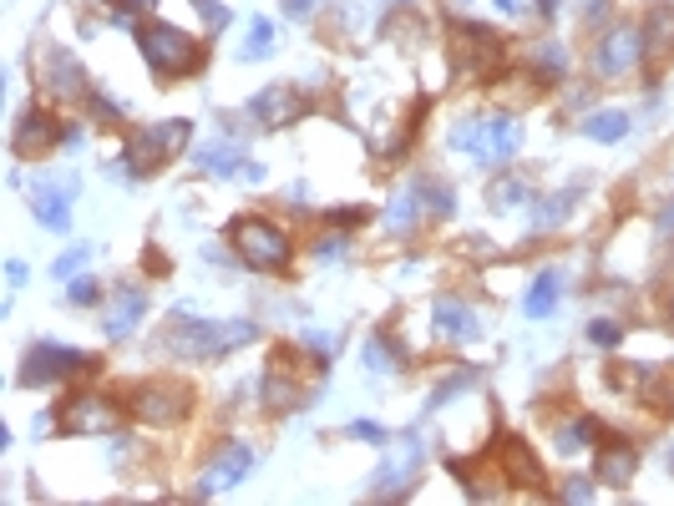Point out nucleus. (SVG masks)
<instances>
[{
    "label": "nucleus",
    "mask_w": 674,
    "mask_h": 506,
    "mask_svg": "<svg viewBox=\"0 0 674 506\" xmlns=\"http://www.w3.org/2000/svg\"><path fill=\"white\" fill-rule=\"evenodd\" d=\"M254 340V324L249 319H229V324H218V319H193V314H178L168 329H163V340L173 355H188V360H218V355H229L234 345H249Z\"/></svg>",
    "instance_id": "1"
},
{
    "label": "nucleus",
    "mask_w": 674,
    "mask_h": 506,
    "mask_svg": "<svg viewBox=\"0 0 674 506\" xmlns=\"http://www.w3.org/2000/svg\"><path fill=\"white\" fill-rule=\"evenodd\" d=\"M193 137L188 122H153V127H137L127 132V147H122V167L132 178H147L158 167L173 162V152H183V142Z\"/></svg>",
    "instance_id": "2"
},
{
    "label": "nucleus",
    "mask_w": 674,
    "mask_h": 506,
    "mask_svg": "<svg viewBox=\"0 0 674 506\" xmlns=\"http://www.w3.org/2000/svg\"><path fill=\"white\" fill-rule=\"evenodd\" d=\"M137 46H142L147 66H153L158 76H188V71L203 66V41H193L178 26H158V21L142 26L137 31Z\"/></svg>",
    "instance_id": "3"
},
{
    "label": "nucleus",
    "mask_w": 674,
    "mask_h": 506,
    "mask_svg": "<svg viewBox=\"0 0 674 506\" xmlns=\"http://www.w3.org/2000/svg\"><path fill=\"white\" fill-rule=\"evenodd\" d=\"M229 238H234V248H239V259H244L249 269H259V274H274V269H284V259H289V238H284V228L269 223V218H234V223H229Z\"/></svg>",
    "instance_id": "4"
},
{
    "label": "nucleus",
    "mask_w": 674,
    "mask_h": 506,
    "mask_svg": "<svg viewBox=\"0 0 674 506\" xmlns=\"http://www.w3.org/2000/svg\"><path fill=\"white\" fill-rule=\"evenodd\" d=\"M517 142H522V127L512 117H472L452 132V147H462L482 162H507L517 152Z\"/></svg>",
    "instance_id": "5"
},
{
    "label": "nucleus",
    "mask_w": 674,
    "mask_h": 506,
    "mask_svg": "<svg viewBox=\"0 0 674 506\" xmlns=\"http://www.w3.org/2000/svg\"><path fill=\"white\" fill-rule=\"evenodd\" d=\"M127 410L147 426H178V420L193 410V390L178 380H153V385H137L127 395Z\"/></svg>",
    "instance_id": "6"
},
{
    "label": "nucleus",
    "mask_w": 674,
    "mask_h": 506,
    "mask_svg": "<svg viewBox=\"0 0 674 506\" xmlns=\"http://www.w3.org/2000/svg\"><path fill=\"white\" fill-rule=\"evenodd\" d=\"M320 370H325V365H315V370L299 375V350L279 345L274 360H269V370H264V395H269V405H305Z\"/></svg>",
    "instance_id": "7"
},
{
    "label": "nucleus",
    "mask_w": 674,
    "mask_h": 506,
    "mask_svg": "<svg viewBox=\"0 0 674 506\" xmlns=\"http://www.w3.org/2000/svg\"><path fill=\"white\" fill-rule=\"evenodd\" d=\"M446 31H452V51H457L462 71L502 76V41H497V31H487V26H446Z\"/></svg>",
    "instance_id": "8"
},
{
    "label": "nucleus",
    "mask_w": 674,
    "mask_h": 506,
    "mask_svg": "<svg viewBox=\"0 0 674 506\" xmlns=\"http://www.w3.org/2000/svg\"><path fill=\"white\" fill-rule=\"evenodd\" d=\"M46 426H61V431H112L117 426V405H107L102 395H66L51 415Z\"/></svg>",
    "instance_id": "9"
},
{
    "label": "nucleus",
    "mask_w": 674,
    "mask_h": 506,
    "mask_svg": "<svg viewBox=\"0 0 674 506\" xmlns=\"http://www.w3.org/2000/svg\"><path fill=\"white\" fill-rule=\"evenodd\" d=\"M97 360H87L82 350H66V345H36L21 365V385H56L77 370H92Z\"/></svg>",
    "instance_id": "10"
},
{
    "label": "nucleus",
    "mask_w": 674,
    "mask_h": 506,
    "mask_svg": "<svg viewBox=\"0 0 674 506\" xmlns=\"http://www.w3.org/2000/svg\"><path fill=\"white\" fill-rule=\"evenodd\" d=\"M497 471H502L512 486L543 491V461L533 456V446L522 441V436H502V441H497Z\"/></svg>",
    "instance_id": "11"
},
{
    "label": "nucleus",
    "mask_w": 674,
    "mask_h": 506,
    "mask_svg": "<svg viewBox=\"0 0 674 506\" xmlns=\"http://www.w3.org/2000/svg\"><path fill=\"white\" fill-rule=\"evenodd\" d=\"M634 61H644V36H639V31H629V26L609 31L604 41H598V51H593L598 76H624Z\"/></svg>",
    "instance_id": "12"
},
{
    "label": "nucleus",
    "mask_w": 674,
    "mask_h": 506,
    "mask_svg": "<svg viewBox=\"0 0 674 506\" xmlns=\"http://www.w3.org/2000/svg\"><path fill=\"white\" fill-rule=\"evenodd\" d=\"M56 142H66V127H56V117L41 112V107H31V112L16 122V137H11L16 157H41V152H51Z\"/></svg>",
    "instance_id": "13"
},
{
    "label": "nucleus",
    "mask_w": 674,
    "mask_h": 506,
    "mask_svg": "<svg viewBox=\"0 0 674 506\" xmlns=\"http://www.w3.org/2000/svg\"><path fill=\"white\" fill-rule=\"evenodd\" d=\"M299 112H305V97H299L294 87H284V81H274V87H264V92L249 102V117L264 122V127L289 122V117H299Z\"/></svg>",
    "instance_id": "14"
},
{
    "label": "nucleus",
    "mask_w": 674,
    "mask_h": 506,
    "mask_svg": "<svg viewBox=\"0 0 674 506\" xmlns=\"http://www.w3.org/2000/svg\"><path fill=\"white\" fill-rule=\"evenodd\" d=\"M634 471H639V451H634L624 436H614V431L598 436V476L614 481V486H624Z\"/></svg>",
    "instance_id": "15"
},
{
    "label": "nucleus",
    "mask_w": 674,
    "mask_h": 506,
    "mask_svg": "<svg viewBox=\"0 0 674 506\" xmlns=\"http://www.w3.org/2000/svg\"><path fill=\"white\" fill-rule=\"evenodd\" d=\"M639 36H644V66H649V71L664 66V61L674 56V6H654Z\"/></svg>",
    "instance_id": "16"
},
{
    "label": "nucleus",
    "mask_w": 674,
    "mask_h": 506,
    "mask_svg": "<svg viewBox=\"0 0 674 506\" xmlns=\"http://www.w3.org/2000/svg\"><path fill=\"white\" fill-rule=\"evenodd\" d=\"M254 466V451L244 446V441H234V446H223V456L213 461V471H208V481L198 486V496H208V491H218V486H234V481H244V471Z\"/></svg>",
    "instance_id": "17"
},
{
    "label": "nucleus",
    "mask_w": 674,
    "mask_h": 506,
    "mask_svg": "<svg viewBox=\"0 0 674 506\" xmlns=\"http://www.w3.org/2000/svg\"><path fill=\"white\" fill-rule=\"evenodd\" d=\"M46 81H51V87L56 92H66V97H92L87 92V71H82V61L77 56H71V51H46Z\"/></svg>",
    "instance_id": "18"
},
{
    "label": "nucleus",
    "mask_w": 674,
    "mask_h": 506,
    "mask_svg": "<svg viewBox=\"0 0 674 506\" xmlns=\"http://www.w3.org/2000/svg\"><path fill=\"white\" fill-rule=\"evenodd\" d=\"M31 208H36V218H41L51 233H66V228H71V193H66V188H36V193H31Z\"/></svg>",
    "instance_id": "19"
},
{
    "label": "nucleus",
    "mask_w": 674,
    "mask_h": 506,
    "mask_svg": "<svg viewBox=\"0 0 674 506\" xmlns=\"http://www.w3.org/2000/svg\"><path fill=\"white\" fill-rule=\"evenodd\" d=\"M436 329L446 334V340H472V334L482 329V319H477L462 299H441V304H436Z\"/></svg>",
    "instance_id": "20"
},
{
    "label": "nucleus",
    "mask_w": 674,
    "mask_h": 506,
    "mask_svg": "<svg viewBox=\"0 0 674 506\" xmlns=\"http://www.w3.org/2000/svg\"><path fill=\"white\" fill-rule=\"evenodd\" d=\"M558 299H563V274H558V269H543V274L533 279L528 299H522V309H528L533 319H548V314L558 309Z\"/></svg>",
    "instance_id": "21"
},
{
    "label": "nucleus",
    "mask_w": 674,
    "mask_h": 506,
    "mask_svg": "<svg viewBox=\"0 0 674 506\" xmlns=\"http://www.w3.org/2000/svg\"><path fill=\"white\" fill-rule=\"evenodd\" d=\"M142 309H147V299L137 289H117V304L107 314V334H112V340H127V334L137 329V319H142Z\"/></svg>",
    "instance_id": "22"
},
{
    "label": "nucleus",
    "mask_w": 674,
    "mask_h": 506,
    "mask_svg": "<svg viewBox=\"0 0 674 506\" xmlns=\"http://www.w3.org/2000/svg\"><path fill=\"white\" fill-rule=\"evenodd\" d=\"M365 365H370V370H401V365H406V350L391 340V329H376V334L365 340Z\"/></svg>",
    "instance_id": "23"
},
{
    "label": "nucleus",
    "mask_w": 674,
    "mask_h": 506,
    "mask_svg": "<svg viewBox=\"0 0 674 506\" xmlns=\"http://www.w3.org/2000/svg\"><path fill=\"white\" fill-rule=\"evenodd\" d=\"M416 461H421V451H416V441H411L401 461H386V466H381V481L370 486V491H376V496H396L401 486H411V471H416Z\"/></svg>",
    "instance_id": "24"
},
{
    "label": "nucleus",
    "mask_w": 674,
    "mask_h": 506,
    "mask_svg": "<svg viewBox=\"0 0 674 506\" xmlns=\"http://www.w3.org/2000/svg\"><path fill=\"white\" fill-rule=\"evenodd\" d=\"M198 167H208V173H239L244 178V152L239 147H229V142H208L203 152H198Z\"/></svg>",
    "instance_id": "25"
},
{
    "label": "nucleus",
    "mask_w": 674,
    "mask_h": 506,
    "mask_svg": "<svg viewBox=\"0 0 674 506\" xmlns=\"http://www.w3.org/2000/svg\"><path fill=\"white\" fill-rule=\"evenodd\" d=\"M598 436H604V426H598L593 415H578L573 426H563V431H558V451H563V456H578V451H583V446H593Z\"/></svg>",
    "instance_id": "26"
},
{
    "label": "nucleus",
    "mask_w": 674,
    "mask_h": 506,
    "mask_svg": "<svg viewBox=\"0 0 674 506\" xmlns=\"http://www.w3.org/2000/svg\"><path fill=\"white\" fill-rule=\"evenodd\" d=\"M644 400L659 410V415H674V370H664V375H644Z\"/></svg>",
    "instance_id": "27"
},
{
    "label": "nucleus",
    "mask_w": 674,
    "mask_h": 506,
    "mask_svg": "<svg viewBox=\"0 0 674 506\" xmlns=\"http://www.w3.org/2000/svg\"><path fill=\"white\" fill-rule=\"evenodd\" d=\"M583 132H588L593 142H614V137L629 132V117H624V112H593V117L583 122Z\"/></svg>",
    "instance_id": "28"
},
{
    "label": "nucleus",
    "mask_w": 674,
    "mask_h": 506,
    "mask_svg": "<svg viewBox=\"0 0 674 506\" xmlns=\"http://www.w3.org/2000/svg\"><path fill=\"white\" fill-rule=\"evenodd\" d=\"M533 66H538L543 81H558V76H568V51H563L558 41H548V46L533 51Z\"/></svg>",
    "instance_id": "29"
},
{
    "label": "nucleus",
    "mask_w": 674,
    "mask_h": 506,
    "mask_svg": "<svg viewBox=\"0 0 674 506\" xmlns=\"http://www.w3.org/2000/svg\"><path fill=\"white\" fill-rule=\"evenodd\" d=\"M416 208H421V193H411V188H401V193L391 198V208H386V223H391V233H401V228H411V223H416Z\"/></svg>",
    "instance_id": "30"
},
{
    "label": "nucleus",
    "mask_w": 674,
    "mask_h": 506,
    "mask_svg": "<svg viewBox=\"0 0 674 506\" xmlns=\"http://www.w3.org/2000/svg\"><path fill=\"white\" fill-rule=\"evenodd\" d=\"M568 213H573V193H553L548 203L533 208V223H538V228H553V223H563Z\"/></svg>",
    "instance_id": "31"
},
{
    "label": "nucleus",
    "mask_w": 674,
    "mask_h": 506,
    "mask_svg": "<svg viewBox=\"0 0 674 506\" xmlns=\"http://www.w3.org/2000/svg\"><path fill=\"white\" fill-rule=\"evenodd\" d=\"M269 46H274V26H269V21H254V26H249V41H244V51H239V61H259Z\"/></svg>",
    "instance_id": "32"
},
{
    "label": "nucleus",
    "mask_w": 674,
    "mask_h": 506,
    "mask_svg": "<svg viewBox=\"0 0 674 506\" xmlns=\"http://www.w3.org/2000/svg\"><path fill=\"white\" fill-rule=\"evenodd\" d=\"M421 203L436 213V218H446L457 208V198H452V188H441V183H421Z\"/></svg>",
    "instance_id": "33"
},
{
    "label": "nucleus",
    "mask_w": 674,
    "mask_h": 506,
    "mask_svg": "<svg viewBox=\"0 0 674 506\" xmlns=\"http://www.w3.org/2000/svg\"><path fill=\"white\" fill-rule=\"evenodd\" d=\"M87 253H92L87 243H82V248H66V253H61V259L51 264V274H56V279H77V269L87 264Z\"/></svg>",
    "instance_id": "34"
},
{
    "label": "nucleus",
    "mask_w": 674,
    "mask_h": 506,
    "mask_svg": "<svg viewBox=\"0 0 674 506\" xmlns=\"http://www.w3.org/2000/svg\"><path fill=\"white\" fill-rule=\"evenodd\" d=\"M588 340H593V345H604V350H614V345L624 340V329H619L614 319H593V324H588Z\"/></svg>",
    "instance_id": "35"
},
{
    "label": "nucleus",
    "mask_w": 674,
    "mask_h": 506,
    "mask_svg": "<svg viewBox=\"0 0 674 506\" xmlns=\"http://www.w3.org/2000/svg\"><path fill=\"white\" fill-rule=\"evenodd\" d=\"M193 6H198V16H203L208 31H223V26H229V6H223V0H193Z\"/></svg>",
    "instance_id": "36"
},
{
    "label": "nucleus",
    "mask_w": 674,
    "mask_h": 506,
    "mask_svg": "<svg viewBox=\"0 0 674 506\" xmlns=\"http://www.w3.org/2000/svg\"><path fill=\"white\" fill-rule=\"evenodd\" d=\"M350 436H355V441H370V446H381V441H386V426H381V420H355Z\"/></svg>",
    "instance_id": "37"
},
{
    "label": "nucleus",
    "mask_w": 674,
    "mask_h": 506,
    "mask_svg": "<svg viewBox=\"0 0 674 506\" xmlns=\"http://www.w3.org/2000/svg\"><path fill=\"white\" fill-rule=\"evenodd\" d=\"M365 218H370L365 208H330V213H325V223H335V228H360Z\"/></svg>",
    "instance_id": "38"
},
{
    "label": "nucleus",
    "mask_w": 674,
    "mask_h": 506,
    "mask_svg": "<svg viewBox=\"0 0 674 506\" xmlns=\"http://www.w3.org/2000/svg\"><path fill=\"white\" fill-rule=\"evenodd\" d=\"M112 11H117V21H132V16L153 11V0H112Z\"/></svg>",
    "instance_id": "39"
},
{
    "label": "nucleus",
    "mask_w": 674,
    "mask_h": 506,
    "mask_svg": "<svg viewBox=\"0 0 674 506\" xmlns=\"http://www.w3.org/2000/svg\"><path fill=\"white\" fill-rule=\"evenodd\" d=\"M517 198H522V183H502V188H497V198H492V208H512Z\"/></svg>",
    "instance_id": "40"
},
{
    "label": "nucleus",
    "mask_w": 674,
    "mask_h": 506,
    "mask_svg": "<svg viewBox=\"0 0 674 506\" xmlns=\"http://www.w3.org/2000/svg\"><path fill=\"white\" fill-rule=\"evenodd\" d=\"M142 264H147V269H153L158 279H163V274L173 269V264H168V253H158V248H147V253H142Z\"/></svg>",
    "instance_id": "41"
},
{
    "label": "nucleus",
    "mask_w": 674,
    "mask_h": 506,
    "mask_svg": "<svg viewBox=\"0 0 674 506\" xmlns=\"http://www.w3.org/2000/svg\"><path fill=\"white\" fill-rule=\"evenodd\" d=\"M97 299V284L92 279H77V284H71V304H92Z\"/></svg>",
    "instance_id": "42"
},
{
    "label": "nucleus",
    "mask_w": 674,
    "mask_h": 506,
    "mask_svg": "<svg viewBox=\"0 0 674 506\" xmlns=\"http://www.w3.org/2000/svg\"><path fill=\"white\" fill-rule=\"evenodd\" d=\"M279 6H284V16H310L320 0H279Z\"/></svg>",
    "instance_id": "43"
},
{
    "label": "nucleus",
    "mask_w": 674,
    "mask_h": 506,
    "mask_svg": "<svg viewBox=\"0 0 674 506\" xmlns=\"http://www.w3.org/2000/svg\"><path fill=\"white\" fill-rule=\"evenodd\" d=\"M563 496H568V501H588V496H593V486H588V481H568V486H563Z\"/></svg>",
    "instance_id": "44"
},
{
    "label": "nucleus",
    "mask_w": 674,
    "mask_h": 506,
    "mask_svg": "<svg viewBox=\"0 0 674 506\" xmlns=\"http://www.w3.org/2000/svg\"><path fill=\"white\" fill-rule=\"evenodd\" d=\"M604 11H609V0H588V6H583L588 26H598V21H604Z\"/></svg>",
    "instance_id": "45"
},
{
    "label": "nucleus",
    "mask_w": 674,
    "mask_h": 506,
    "mask_svg": "<svg viewBox=\"0 0 674 506\" xmlns=\"http://www.w3.org/2000/svg\"><path fill=\"white\" fill-rule=\"evenodd\" d=\"M6 274H11V289H21V284H26V264H11Z\"/></svg>",
    "instance_id": "46"
},
{
    "label": "nucleus",
    "mask_w": 674,
    "mask_h": 506,
    "mask_svg": "<svg viewBox=\"0 0 674 506\" xmlns=\"http://www.w3.org/2000/svg\"><path fill=\"white\" fill-rule=\"evenodd\" d=\"M659 228H664V233H674V203H669V213L659 218Z\"/></svg>",
    "instance_id": "47"
}]
</instances>
